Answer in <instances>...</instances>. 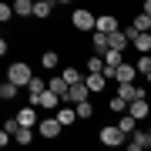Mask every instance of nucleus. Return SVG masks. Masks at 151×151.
<instances>
[{
  "mask_svg": "<svg viewBox=\"0 0 151 151\" xmlns=\"http://www.w3.org/2000/svg\"><path fill=\"white\" fill-rule=\"evenodd\" d=\"M47 91V81H44V77H34L30 81V87H27V97H30V108H37V97Z\"/></svg>",
  "mask_w": 151,
  "mask_h": 151,
  "instance_id": "nucleus-9",
  "label": "nucleus"
},
{
  "mask_svg": "<svg viewBox=\"0 0 151 151\" xmlns=\"http://www.w3.org/2000/svg\"><path fill=\"white\" fill-rule=\"evenodd\" d=\"M118 17L114 14H97V34H118Z\"/></svg>",
  "mask_w": 151,
  "mask_h": 151,
  "instance_id": "nucleus-5",
  "label": "nucleus"
},
{
  "mask_svg": "<svg viewBox=\"0 0 151 151\" xmlns=\"http://www.w3.org/2000/svg\"><path fill=\"white\" fill-rule=\"evenodd\" d=\"M124 151H145V148H141V145H134V141L128 138V145H124Z\"/></svg>",
  "mask_w": 151,
  "mask_h": 151,
  "instance_id": "nucleus-32",
  "label": "nucleus"
},
{
  "mask_svg": "<svg viewBox=\"0 0 151 151\" xmlns=\"http://www.w3.org/2000/svg\"><path fill=\"white\" fill-rule=\"evenodd\" d=\"M118 128H121V131H124V134H128V138H131V134H134V131H138V121H134V118H131V114H121V118H118Z\"/></svg>",
  "mask_w": 151,
  "mask_h": 151,
  "instance_id": "nucleus-20",
  "label": "nucleus"
},
{
  "mask_svg": "<svg viewBox=\"0 0 151 151\" xmlns=\"http://www.w3.org/2000/svg\"><path fill=\"white\" fill-rule=\"evenodd\" d=\"M60 128H64V124H60L54 114H50V118H44V121L37 124V134H40V138H47V141H54V138L60 134Z\"/></svg>",
  "mask_w": 151,
  "mask_h": 151,
  "instance_id": "nucleus-4",
  "label": "nucleus"
},
{
  "mask_svg": "<svg viewBox=\"0 0 151 151\" xmlns=\"http://www.w3.org/2000/svg\"><path fill=\"white\" fill-rule=\"evenodd\" d=\"M14 17H17L14 14V4H0V20L7 24V20H14Z\"/></svg>",
  "mask_w": 151,
  "mask_h": 151,
  "instance_id": "nucleus-31",
  "label": "nucleus"
},
{
  "mask_svg": "<svg viewBox=\"0 0 151 151\" xmlns=\"http://www.w3.org/2000/svg\"><path fill=\"white\" fill-rule=\"evenodd\" d=\"M50 10H54V4H50V0H37V4H34V17H37V20H47Z\"/></svg>",
  "mask_w": 151,
  "mask_h": 151,
  "instance_id": "nucleus-19",
  "label": "nucleus"
},
{
  "mask_svg": "<svg viewBox=\"0 0 151 151\" xmlns=\"http://www.w3.org/2000/svg\"><path fill=\"white\" fill-rule=\"evenodd\" d=\"M134 77H138V67L134 64H121L118 74H114V81H118V84H134Z\"/></svg>",
  "mask_w": 151,
  "mask_h": 151,
  "instance_id": "nucleus-8",
  "label": "nucleus"
},
{
  "mask_svg": "<svg viewBox=\"0 0 151 151\" xmlns=\"http://www.w3.org/2000/svg\"><path fill=\"white\" fill-rule=\"evenodd\" d=\"M74 111H77V118H84V121H91V118H94V108H91V101H84V104H77Z\"/></svg>",
  "mask_w": 151,
  "mask_h": 151,
  "instance_id": "nucleus-30",
  "label": "nucleus"
},
{
  "mask_svg": "<svg viewBox=\"0 0 151 151\" xmlns=\"http://www.w3.org/2000/svg\"><path fill=\"white\" fill-rule=\"evenodd\" d=\"M47 91H54V94L60 97V101H67V94H70V84L64 81V77H50V81H47Z\"/></svg>",
  "mask_w": 151,
  "mask_h": 151,
  "instance_id": "nucleus-10",
  "label": "nucleus"
},
{
  "mask_svg": "<svg viewBox=\"0 0 151 151\" xmlns=\"http://www.w3.org/2000/svg\"><path fill=\"white\" fill-rule=\"evenodd\" d=\"M134 30H138V34H151V17H145V14L138 10V17H134Z\"/></svg>",
  "mask_w": 151,
  "mask_h": 151,
  "instance_id": "nucleus-26",
  "label": "nucleus"
},
{
  "mask_svg": "<svg viewBox=\"0 0 151 151\" xmlns=\"http://www.w3.org/2000/svg\"><path fill=\"white\" fill-rule=\"evenodd\" d=\"M57 104H60V97H57L54 91H44V94L37 97V108H40V111H54Z\"/></svg>",
  "mask_w": 151,
  "mask_h": 151,
  "instance_id": "nucleus-11",
  "label": "nucleus"
},
{
  "mask_svg": "<svg viewBox=\"0 0 151 151\" xmlns=\"http://www.w3.org/2000/svg\"><path fill=\"white\" fill-rule=\"evenodd\" d=\"M14 141H17V145H30V141H34V128H20L14 134Z\"/></svg>",
  "mask_w": 151,
  "mask_h": 151,
  "instance_id": "nucleus-29",
  "label": "nucleus"
},
{
  "mask_svg": "<svg viewBox=\"0 0 151 151\" xmlns=\"http://www.w3.org/2000/svg\"><path fill=\"white\" fill-rule=\"evenodd\" d=\"M87 94H91V91H87V84H77V87H70L67 101H70V104L77 108V104H84V101H87Z\"/></svg>",
  "mask_w": 151,
  "mask_h": 151,
  "instance_id": "nucleus-13",
  "label": "nucleus"
},
{
  "mask_svg": "<svg viewBox=\"0 0 151 151\" xmlns=\"http://www.w3.org/2000/svg\"><path fill=\"white\" fill-rule=\"evenodd\" d=\"M87 74H104V57H97V54L87 57Z\"/></svg>",
  "mask_w": 151,
  "mask_h": 151,
  "instance_id": "nucleus-24",
  "label": "nucleus"
},
{
  "mask_svg": "<svg viewBox=\"0 0 151 151\" xmlns=\"http://www.w3.org/2000/svg\"><path fill=\"white\" fill-rule=\"evenodd\" d=\"M70 24H74V30H81V34H94V30H97V14L81 7V10L70 14Z\"/></svg>",
  "mask_w": 151,
  "mask_h": 151,
  "instance_id": "nucleus-3",
  "label": "nucleus"
},
{
  "mask_svg": "<svg viewBox=\"0 0 151 151\" xmlns=\"http://www.w3.org/2000/svg\"><path fill=\"white\" fill-rule=\"evenodd\" d=\"M148 134H151V124H148Z\"/></svg>",
  "mask_w": 151,
  "mask_h": 151,
  "instance_id": "nucleus-34",
  "label": "nucleus"
},
{
  "mask_svg": "<svg viewBox=\"0 0 151 151\" xmlns=\"http://www.w3.org/2000/svg\"><path fill=\"white\" fill-rule=\"evenodd\" d=\"M131 141H134V145H141V148H145V151L151 148V134H148V131H141V128L134 131V134H131Z\"/></svg>",
  "mask_w": 151,
  "mask_h": 151,
  "instance_id": "nucleus-28",
  "label": "nucleus"
},
{
  "mask_svg": "<svg viewBox=\"0 0 151 151\" xmlns=\"http://www.w3.org/2000/svg\"><path fill=\"white\" fill-rule=\"evenodd\" d=\"M97 141H101L104 148L118 151V148H124V145H128V134H124L118 124H108V128H101V131H97Z\"/></svg>",
  "mask_w": 151,
  "mask_h": 151,
  "instance_id": "nucleus-1",
  "label": "nucleus"
},
{
  "mask_svg": "<svg viewBox=\"0 0 151 151\" xmlns=\"http://www.w3.org/2000/svg\"><path fill=\"white\" fill-rule=\"evenodd\" d=\"M141 14H145V17H151V0H145V4H141Z\"/></svg>",
  "mask_w": 151,
  "mask_h": 151,
  "instance_id": "nucleus-33",
  "label": "nucleus"
},
{
  "mask_svg": "<svg viewBox=\"0 0 151 151\" xmlns=\"http://www.w3.org/2000/svg\"><path fill=\"white\" fill-rule=\"evenodd\" d=\"M54 118H57L60 124H64V128H70V124L77 121V111H74V108H60V111L54 114Z\"/></svg>",
  "mask_w": 151,
  "mask_h": 151,
  "instance_id": "nucleus-21",
  "label": "nucleus"
},
{
  "mask_svg": "<svg viewBox=\"0 0 151 151\" xmlns=\"http://www.w3.org/2000/svg\"><path fill=\"white\" fill-rule=\"evenodd\" d=\"M7 81H10V84H17V87H30V81H34L30 64H24V60H14V64L7 67Z\"/></svg>",
  "mask_w": 151,
  "mask_h": 151,
  "instance_id": "nucleus-2",
  "label": "nucleus"
},
{
  "mask_svg": "<svg viewBox=\"0 0 151 151\" xmlns=\"http://www.w3.org/2000/svg\"><path fill=\"white\" fill-rule=\"evenodd\" d=\"M17 94H20V87L10 84V81H4V87H0V97H4V101H14Z\"/></svg>",
  "mask_w": 151,
  "mask_h": 151,
  "instance_id": "nucleus-27",
  "label": "nucleus"
},
{
  "mask_svg": "<svg viewBox=\"0 0 151 151\" xmlns=\"http://www.w3.org/2000/svg\"><path fill=\"white\" fill-rule=\"evenodd\" d=\"M14 118L20 121V128H34V121H37V111H34V108H20Z\"/></svg>",
  "mask_w": 151,
  "mask_h": 151,
  "instance_id": "nucleus-14",
  "label": "nucleus"
},
{
  "mask_svg": "<svg viewBox=\"0 0 151 151\" xmlns=\"http://www.w3.org/2000/svg\"><path fill=\"white\" fill-rule=\"evenodd\" d=\"M134 67H138V74H145V81L151 84V54L138 57V60H134Z\"/></svg>",
  "mask_w": 151,
  "mask_h": 151,
  "instance_id": "nucleus-22",
  "label": "nucleus"
},
{
  "mask_svg": "<svg viewBox=\"0 0 151 151\" xmlns=\"http://www.w3.org/2000/svg\"><path fill=\"white\" fill-rule=\"evenodd\" d=\"M60 77H64V81H67L70 87L84 84V74H81V70H77V67H64V70H60Z\"/></svg>",
  "mask_w": 151,
  "mask_h": 151,
  "instance_id": "nucleus-17",
  "label": "nucleus"
},
{
  "mask_svg": "<svg viewBox=\"0 0 151 151\" xmlns=\"http://www.w3.org/2000/svg\"><path fill=\"white\" fill-rule=\"evenodd\" d=\"M84 84H87V91H104V87H108V77L104 74H87Z\"/></svg>",
  "mask_w": 151,
  "mask_h": 151,
  "instance_id": "nucleus-16",
  "label": "nucleus"
},
{
  "mask_svg": "<svg viewBox=\"0 0 151 151\" xmlns=\"http://www.w3.org/2000/svg\"><path fill=\"white\" fill-rule=\"evenodd\" d=\"M131 47L138 50V57H145V54H151V34H138V37L131 40Z\"/></svg>",
  "mask_w": 151,
  "mask_h": 151,
  "instance_id": "nucleus-12",
  "label": "nucleus"
},
{
  "mask_svg": "<svg viewBox=\"0 0 151 151\" xmlns=\"http://www.w3.org/2000/svg\"><path fill=\"white\" fill-rule=\"evenodd\" d=\"M40 67L57 70V67H60V54H57V50H44V54H40Z\"/></svg>",
  "mask_w": 151,
  "mask_h": 151,
  "instance_id": "nucleus-15",
  "label": "nucleus"
},
{
  "mask_svg": "<svg viewBox=\"0 0 151 151\" xmlns=\"http://www.w3.org/2000/svg\"><path fill=\"white\" fill-rule=\"evenodd\" d=\"M14 14L17 17H34V4H30V0H17V4H14Z\"/></svg>",
  "mask_w": 151,
  "mask_h": 151,
  "instance_id": "nucleus-23",
  "label": "nucleus"
},
{
  "mask_svg": "<svg viewBox=\"0 0 151 151\" xmlns=\"http://www.w3.org/2000/svg\"><path fill=\"white\" fill-rule=\"evenodd\" d=\"M108 40H111V50H118V54H124V47H128V37H124V30H118V34H108Z\"/></svg>",
  "mask_w": 151,
  "mask_h": 151,
  "instance_id": "nucleus-18",
  "label": "nucleus"
},
{
  "mask_svg": "<svg viewBox=\"0 0 151 151\" xmlns=\"http://www.w3.org/2000/svg\"><path fill=\"white\" fill-rule=\"evenodd\" d=\"M128 114H131L134 121L148 118V114H151V104H148V97H141V101H131V104H128Z\"/></svg>",
  "mask_w": 151,
  "mask_h": 151,
  "instance_id": "nucleus-6",
  "label": "nucleus"
},
{
  "mask_svg": "<svg viewBox=\"0 0 151 151\" xmlns=\"http://www.w3.org/2000/svg\"><path fill=\"white\" fill-rule=\"evenodd\" d=\"M118 97H124V101H141V97H145V91H141L138 84H118Z\"/></svg>",
  "mask_w": 151,
  "mask_h": 151,
  "instance_id": "nucleus-7",
  "label": "nucleus"
},
{
  "mask_svg": "<svg viewBox=\"0 0 151 151\" xmlns=\"http://www.w3.org/2000/svg\"><path fill=\"white\" fill-rule=\"evenodd\" d=\"M108 108H111V114H128V101H124V97H118V94H114L111 101H108Z\"/></svg>",
  "mask_w": 151,
  "mask_h": 151,
  "instance_id": "nucleus-25",
  "label": "nucleus"
}]
</instances>
